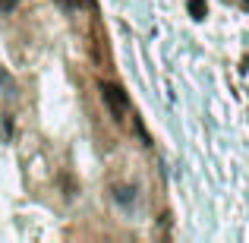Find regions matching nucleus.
<instances>
[{
	"instance_id": "f257e3e1",
	"label": "nucleus",
	"mask_w": 249,
	"mask_h": 243,
	"mask_svg": "<svg viewBox=\"0 0 249 243\" xmlns=\"http://www.w3.org/2000/svg\"><path fill=\"white\" fill-rule=\"evenodd\" d=\"M101 98H104V104H107V111L114 114L117 123H123L129 117V98H126V92H123L120 85L101 82Z\"/></svg>"
},
{
	"instance_id": "f03ea898",
	"label": "nucleus",
	"mask_w": 249,
	"mask_h": 243,
	"mask_svg": "<svg viewBox=\"0 0 249 243\" xmlns=\"http://www.w3.org/2000/svg\"><path fill=\"white\" fill-rule=\"evenodd\" d=\"M189 10H193L196 16H202V13H205V3H202V0H193V3H189Z\"/></svg>"
},
{
	"instance_id": "7ed1b4c3",
	"label": "nucleus",
	"mask_w": 249,
	"mask_h": 243,
	"mask_svg": "<svg viewBox=\"0 0 249 243\" xmlns=\"http://www.w3.org/2000/svg\"><path fill=\"white\" fill-rule=\"evenodd\" d=\"M16 3H19V0H0V10L10 13V10H16Z\"/></svg>"
},
{
	"instance_id": "20e7f679",
	"label": "nucleus",
	"mask_w": 249,
	"mask_h": 243,
	"mask_svg": "<svg viewBox=\"0 0 249 243\" xmlns=\"http://www.w3.org/2000/svg\"><path fill=\"white\" fill-rule=\"evenodd\" d=\"M60 3H63V6H73V0H60Z\"/></svg>"
}]
</instances>
